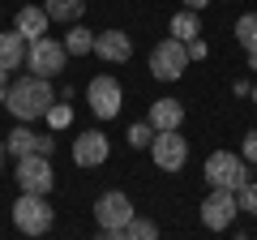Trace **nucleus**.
<instances>
[{"instance_id":"31","label":"nucleus","mask_w":257,"mask_h":240,"mask_svg":"<svg viewBox=\"0 0 257 240\" xmlns=\"http://www.w3.org/2000/svg\"><path fill=\"white\" fill-rule=\"evenodd\" d=\"M5 155H9V150H5V142H0V167H5Z\"/></svg>"},{"instance_id":"2","label":"nucleus","mask_w":257,"mask_h":240,"mask_svg":"<svg viewBox=\"0 0 257 240\" xmlns=\"http://www.w3.org/2000/svg\"><path fill=\"white\" fill-rule=\"evenodd\" d=\"M206 180H210V189H227V193H240V189H244L253 176H248L244 155H231V150H214V155L206 159Z\"/></svg>"},{"instance_id":"8","label":"nucleus","mask_w":257,"mask_h":240,"mask_svg":"<svg viewBox=\"0 0 257 240\" xmlns=\"http://www.w3.org/2000/svg\"><path fill=\"white\" fill-rule=\"evenodd\" d=\"M236 210H240L236 193H227V189H210V197L202 202V223L210 231H227L231 219H236Z\"/></svg>"},{"instance_id":"25","label":"nucleus","mask_w":257,"mask_h":240,"mask_svg":"<svg viewBox=\"0 0 257 240\" xmlns=\"http://www.w3.org/2000/svg\"><path fill=\"white\" fill-rule=\"evenodd\" d=\"M69 116H73L69 107H52V111H47V120H52L56 129H60V125H69Z\"/></svg>"},{"instance_id":"6","label":"nucleus","mask_w":257,"mask_h":240,"mask_svg":"<svg viewBox=\"0 0 257 240\" xmlns=\"http://www.w3.org/2000/svg\"><path fill=\"white\" fill-rule=\"evenodd\" d=\"M150 159H155L159 172H180V167L189 163V142L180 138V129L155 133V142H150Z\"/></svg>"},{"instance_id":"24","label":"nucleus","mask_w":257,"mask_h":240,"mask_svg":"<svg viewBox=\"0 0 257 240\" xmlns=\"http://www.w3.org/2000/svg\"><path fill=\"white\" fill-rule=\"evenodd\" d=\"M240 155H244V163H257V129L244 133V150H240Z\"/></svg>"},{"instance_id":"1","label":"nucleus","mask_w":257,"mask_h":240,"mask_svg":"<svg viewBox=\"0 0 257 240\" xmlns=\"http://www.w3.org/2000/svg\"><path fill=\"white\" fill-rule=\"evenodd\" d=\"M56 94H52V82L47 77H18V82H9V94H5V107L13 111V116L22 120V125H30V120H43L47 111H52Z\"/></svg>"},{"instance_id":"20","label":"nucleus","mask_w":257,"mask_h":240,"mask_svg":"<svg viewBox=\"0 0 257 240\" xmlns=\"http://www.w3.org/2000/svg\"><path fill=\"white\" fill-rule=\"evenodd\" d=\"M236 39L244 52H257V13H244V18L236 22Z\"/></svg>"},{"instance_id":"13","label":"nucleus","mask_w":257,"mask_h":240,"mask_svg":"<svg viewBox=\"0 0 257 240\" xmlns=\"http://www.w3.org/2000/svg\"><path fill=\"white\" fill-rule=\"evenodd\" d=\"M146 125H150L155 133H172V129H180V125H184V107H180V99H159V103H150Z\"/></svg>"},{"instance_id":"29","label":"nucleus","mask_w":257,"mask_h":240,"mask_svg":"<svg viewBox=\"0 0 257 240\" xmlns=\"http://www.w3.org/2000/svg\"><path fill=\"white\" fill-rule=\"evenodd\" d=\"M206 5H210V0H184V9H193V13H202Z\"/></svg>"},{"instance_id":"3","label":"nucleus","mask_w":257,"mask_h":240,"mask_svg":"<svg viewBox=\"0 0 257 240\" xmlns=\"http://www.w3.org/2000/svg\"><path fill=\"white\" fill-rule=\"evenodd\" d=\"M52 206H47V197L39 193H22L18 202H13V227L26 231V236H43V231H52Z\"/></svg>"},{"instance_id":"15","label":"nucleus","mask_w":257,"mask_h":240,"mask_svg":"<svg viewBox=\"0 0 257 240\" xmlns=\"http://www.w3.org/2000/svg\"><path fill=\"white\" fill-rule=\"evenodd\" d=\"M22 65H26V39H22L18 30L0 35V69L9 73V69H22Z\"/></svg>"},{"instance_id":"27","label":"nucleus","mask_w":257,"mask_h":240,"mask_svg":"<svg viewBox=\"0 0 257 240\" xmlns=\"http://www.w3.org/2000/svg\"><path fill=\"white\" fill-rule=\"evenodd\" d=\"M99 240H128L124 227H99Z\"/></svg>"},{"instance_id":"21","label":"nucleus","mask_w":257,"mask_h":240,"mask_svg":"<svg viewBox=\"0 0 257 240\" xmlns=\"http://www.w3.org/2000/svg\"><path fill=\"white\" fill-rule=\"evenodd\" d=\"M124 236H128V240H159V227H155L150 219H138V214H133L128 227H124Z\"/></svg>"},{"instance_id":"5","label":"nucleus","mask_w":257,"mask_h":240,"mask_svg":"<svg viewBox=\"0 0 257 240\" xmlns=\"http://www.w3.org/2000/svg\"><path fill=\"white\" fill-rule=\"evenodd\" d=\"M184 65H189V47H184L180 39H163V43L150 52V73H155L159 82H176V77L184 73Z\"/></svg>"},{"instance_id":"18","label":"nucleus","mask_w":257,"mask_h":240,"mask_svg":"<svg viewBox=\"0 0 257 240\" xmlns=\"http://www.w3.org/2000/svg\"><path fill=\"white\" fill-rule=\"evenodd\" d=\"M43 9H47L52 22H77L86 13V0H47Z\"/></svg>"},{"instance_id":"12","label":"nucleus","mask_w":257,"mask_h":240,"mask_svg":"<svg viewBox=\"0 0 257 240\" xmlns=\"http://www.w3.org/2000/svg\"><path fill=\"white\" fill-rule=\"evenodd\" d=\"M94 56L107 60V65H124L133 56V39L124 30H103V35H94Z\"/></svg>"},{"instance_id":"14","label":"nucleus","mask_w":257,"mask_h":240,"mask_svg":"<svg viewBox=\"0 0 257 240\" xmlns=\"http://www.w3.org/2000/svg\"><path fill=\"white\" fill-rule=\"evenodd\" d=\"M47 9H35V5H26V9L18 13V22H13V30H18L22 39H26V43H35V39H43L47 35Z\"/></svg>"},{"instance_id":"22","label":"nucleus","mask_w":257,"mask_h":240,"mask_svg":"<svg viewBox=\"0 0 257 240\" xmlns=\"http://www.w3.org/2000/svg\"><path fill=\"white\" fill-rule=\"evenodd\" d=\"M236 202H240V210L257 214V180H248V185L240 189V193H236Z\"/></svg>"},{"instance_id":"11","label":"nucleus","mask_w":257,"mask_h":240,"mask_svg":"<svg viewBox=\"0 0 257 240\" xmlns=\"http://www.w3.org/2000/svg\"><path fill=\"white\" fill-rule=\"evenodd\" d=\"M107 155H111V146H107V138L103 133H77L73 138V163L77 167H99V163H107Z\"/></svg>"},{"instance_id":"10","label":"nucleus","mask_w":257,"mask_h":240,"mask_svg":"<svg viewBox=\"0 0 257 240\" xmlns=\"http://www.w3.org/2000/svg\"><path fill=\"white\" fill-rule=\"evenodd\" d=\"M128 219H133V202L120 189H111V193H103L94 202V223L99 227H128Z\"/></svg>"},{"instance_id":"16","label":"nucleus","mask_w":257,"mask_h":240,"mask_svg":"<svg viewBox=\"0 0 257 240\" xmlns=\"http://www.w3.org/2000/svg\"><path fill=\"white\" fill-rule=\"evenodd\" d=\"M167 30H172V39H180V43H193V39L202 35V22H197V13H193V9H184V13H176V18H172V26H167Z\"/></svg>"},{"instance_id":"4","label":"nucleus","mask_w":257,"mask_h":240,"mask_svg":"<svg viewBox=\"0 0 257 240\" xmlns=\"http://www.w3.org/2000/svg\"><path fill=\"white\" fill-rule=\"evenodd\" d=\"M64 65H69V52H64V43H60V39H52V35L35 39V43L26 47V69L35 77H56Z\"/></svg>"},{"instance_id":"17","label":"nucleus","mask_w":257,"mask_h":240,"mask_svg":"<svg viewBox=\"0 0 257 240\" xmlns=\"http://www.w3.org/2000/svg\"><path fill=\"white\" fill-rule=\"evenodd\" d=\"M35 142H39V133H30L26 125H18V129L5 138V150H9V155H18V159H26V155H35Z\"/></svg>"},{"instance_id":"26","label":"nucleus","mask_w":257,"mask_h":240,"mask_svg":"<svg viewBox=\"0 0 257 240\" xmlns=\"http://www.w3.org/2000/svg\"><path fill=\"white\" fill-rule=\"evenodd\" d=\"M52 146H56V138H47V133H39V142H35V155H52Z\"/></svg>"},{"instance_id":"23","label":"nucleus","mask_w":257,"mask_h":240,"mask_svg":"<svg viewBox=\"0 0 257 240\" xmlns=\"http://www.w3.org/2000/svg\"><path fill=\"white\" fill-rule=\"evenodd\" d=\"M150 142H155V129H150L146 120H142V125H133V129H128V146H150Z\"/></svg>"},{"instance_id":"19","label":"nucleus","mask_w":257,"mask_h":240,"mask_svg":"<svg viewBox=\"0 0 257 240\" xmlns=\"http://www.w3.org/2000/svg\"><path fill=\"white\" fill-rule=\"evenodd\" d=\"M64 52L69 56H86V52H94V35L86 26H73L69 35H64Z\"/></svg>"},{"instance_id":"7","label":"nucleus","mask_w":257,"mask_h":240,"mask_svg":"<svg viewBox=\"0 0 257 240\" xmlns=\"http://www.w3.org/2000/svg\"><path fill=\"white\" fill-rule=\"evenodd\" d=\"M18 185H22V193H39V197L52 193L56 176H52L47 155H26V159H18Z\"/></svg>"},{"instance_id":"9","label":"nucleus","mask_w":257,"mask_h":240,"mask_svg":"<svg viewBox=\"0 0 257 240\" xmlns=\"http://www.w3.org/2000/svg\"><path fill=\"white\" fill-rule=\"evenodd\" d=\"M86 99H90V111L99 120H111V116H120V82L116 77H94L90 86H86Z\"/></svg>"},{"instance_id":"30","label":"nucleus","mask_w":257,"mask_h":240,"mask_svg":"<svg viewBox=\"0 0 257 240\" xmlns=\"http://www.w3.org/2000/svg\"><path fill=\"white\" fill-rule=\"evenodd\" d=\"M5 94H9V73L0 69V103H5Z\"/></svg>"},{"instance_id":"28","label":"nucleus","mask_w":257,"mask_h":240,"mask_svg":"<svg viewBox=\"0 0 257 240\" xmlns=\"http://www.w3.org/2000/svg\"><path fill=\"white\" fill-rule=\"evenodd\" d=\"M184 47H189V60H202V56H206V43H202V39H193V43H184Z\"/></svg>"},{"instance_id":"32","label":"nucleus","mask_w":257,"mask_h":240,"mask_svg":"<svg viewBox=\"0 0 257 240\" xmlns=\"http://www.w3.org/2000/svg\"><path fill=\"white\" fill-rule=\"evenodd\" d=\"M253 99H257V86H253Z\"/></svg>"}]
</instances>
